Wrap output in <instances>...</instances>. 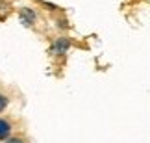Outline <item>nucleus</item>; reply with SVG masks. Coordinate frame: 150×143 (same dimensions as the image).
Instances as JSON below:
<instances>
[{
  "label": "nucleus",
  "mask_w": 150,
  "mask_h": 143,
  "mask_svg": "<svg viewBox=\"0 0 150 143\" xmlns=\"http://www.w3.org/2000/svg\"><path fill=\"white\" fill-rule=\"evenodd\" d=\"M69 48H71V39L69 37H57L52 45V52L56 56H65L69 52Z\"/></svg>",
  "instance_id": "1"
},
{
  "label": "nucleus",
  "mask_w": 150,
  "mask_h": 143,
  "mask_svg": "<svg viewBox=\"0 0 150 143\" xmlns=\"http://www.w3.org/2000/svg\"><path fill=\"white\" fill-rule=\"evenodd\" d=\"M35 21V11L30 8H22L21 9V22L24 26H32V22Z\"/></svg>",
  "instance_id": "3"
},
{
  "label": "nucleus",
  "mask_w": 150,
  "mask_h": 143,
  "mask_svg": "<svg viewBox=\"0 0 150 143\" xmlns=\"http://www.w3.org/2000/svg\"><path fill=\"white\" fill-rule=\"evenodd\" d=\"M11 132H13L11 123L8 121V119H2V117H0V141H6L11 136Z\"/></svg>",
  "instance_id": "2"
},
{
  "label": "nucleus",
  "mask_w": 150,
  "mask_h": 143,
  "mask_svg": "<svg viewBox=\"0 0 150 143\" xmlns=\"http://www.w3.org/2000/svg\"><path fill=\"white\" fill-rule=\"evenodd\" d=\"M8 95H4V93H0V112H4L6 110V106H8Z\"/></svg>",
  "instance_id": "4"
}]
</instances>
